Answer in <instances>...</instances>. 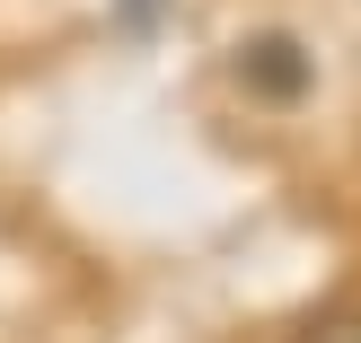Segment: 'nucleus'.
Listing matches in <instances>:
<instances>
[{
	"mask_svg": "<svg viewBox=\"0 0 361 343\" xmlns=\"http://www.w3.org/2000/svg\"><path fill=\"white\" fill-rule=\"evenodd\" d=\"M150 18H159V0H123V27H133V35L150 27Z\"/></svg>",
	"mask_w": 361,
	"mask_h": 343,
	"instance_id": "nucleus-3",
	"label": "nucleus"
},
{
	"mask_svg": "<svg viewBox=\"0 0 361 343\" xmlns=\"http://www.w3.org/2000/svg\"><path fill=\"white\" fill-rule=\"evenodd\" d=\"M291 343H361V299H335V308H317Z\"/></svg>",
	"mask_w": 361,
	"mask_h": 343,
	"instance_id": "nucleus-2",
	"label": "nucleus"
},
{
	"mask_svg": "<svg viewBox=\"0 0 361 343\" xmlns=\"http://www.w3.org/2000/svg\"><path fill=\"white\" fill-rule=\"evenodd\" d=\"M229 70H238V88H256L264 106H291V97H309L317 53L300 44V35H247V44L229 53Z\"/></svg>",
	"mask_w": 361,
	"mask_h": 343,
	"instance_id": "nucleus-1",
	"label": "nucleus"
}]
</instances>
